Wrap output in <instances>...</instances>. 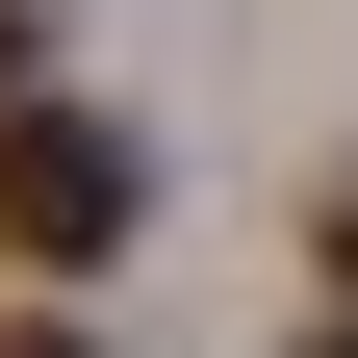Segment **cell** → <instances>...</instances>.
I'll return each mask as SVG.
<instances>
[{"mask_svg":"<svg viewBox=\"0 0 358 358\" xmlns=\"http://www.w3.org/2000/svg\"><path fill=\"white\" fill-rule=\"evenodd\" d=\"M128 231H154V154H128L103 103H0V256H26V282H103Z\"/></svg>","mask_w":358,"mask_h":358,"instance_id":"cell-1","label":"cell"},{"mask_svg":"<svg viewBox=\"0 0 358 358\" xmlns=\"http://www.w3.org/2000/svg\"><path fill=\"white\" fill-rule=\"evenodd\" d=\"M0 358H103V333H77V307H0Z\"/></svg>","mask_w":358,"mask_h":358,"instance_id":"cell-2","label":"cell"},{"mask_svg":"<svg viewBox=\"0 0 358 358\" xmlns=\"http://www.w3.org/2000/svg\"><path fill=\"white\" fill-rule=\"evenodd\" d=\"M0 103H26V0H0Z\"/></svg>","mask_w":358,"mask_h":358,"instance_id":"cell-3","label":"cell"},{"mask_svg":"<svg viewBox=\"0 0 358 358\" xmlns=\"http://www.w3.org/2000/svg\"><path fill=\"white\" fill-rule=\"evenodd\" d=\"M333 282H358V179H333Z\"/></svg>","mask_w":358,"mask_h":358,"instance_id":"cell-4","label":"cell"},{"mask_svg":"<svg viewBox=\"0 0 358 358\" xmlns=\"http://www.w3.org/2000/svg\"><path fill=\"white\" fill-rule=\"evenodd\" d=\"M307 358H358V307H333V333H307Z\"/></svg>","mask_w":358,"mask_h":358,"instance_id":"cell-5","label":"cell"}]
</instances>
